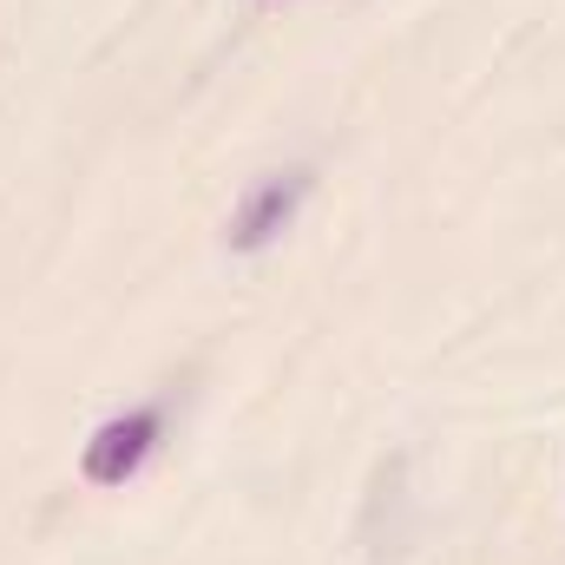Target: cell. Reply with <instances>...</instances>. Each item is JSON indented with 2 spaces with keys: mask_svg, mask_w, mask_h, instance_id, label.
I'll return each instance as SVG.
<instances>
[{
  "mask_svg": "<svg viewBox=\"0 0 565 565\" xmlns=\"http://www.w3.org/2000/svg\"><path fill=\"white\" fill-rule=\"evenodd\" d=\"M302 191H309V171H282V178H264V184L244 198V211H237V224H231V244H237V250H264V244L277 237L282 224L296 217Z\"/></svg>",
  "mask_w": 565,
  "mask_h": 565,
  "instance_id": "cell-2",
  "label": "cell"
},
{
  "mask_svg": "<svg viewBox=\"0 0 565 565\" xmlns=\"http://www.w3.org/2000/svg\"><path fill=\"white\" fill-rule=\"evenodd\" d=\"M158 408H132V415H119V422H106L93 440H86V454H79V467H86V480H99V487H119V480H132L145 460H151V447H158Z\"/></svg>",
  "mask_w": 565,
  "mask_h": 565,
  "instance_id": "cell-1",
  "label": "cell"
}]
</instances>
